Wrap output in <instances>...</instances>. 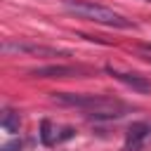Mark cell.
Masks as SVG:
<instances>
[{
  "mask_svg": "<svg viewBox=\"0 0 151 151\" xmlns=\"http://www.w3.org/2000/svg\"><path fill=\"white\" fill-rule=\"evenodd\" d=\"M52 101H57L59 106H71L83 111L87 118L94 120H116L123 118L125 113H130V106L116 97H106V94H80V92H54Z\"/></svg>",
  "mask_w": 151,
  "mask_h": 151,
  "instance_id": "cell-1",
  "label": "cell"
},
{
  "mask_svg": "<svg viewBox=\"0 0 151 151\" xmlns=\"http://www.w3.org/2000/svg\"><path fill=\"white\" fill-rule=\"evenodd\" d=\"M64 7L80 17V19H87V21H94V24H101V26H111V28H132V21L125 19L123 14L104 7V5H97V2H90V0H64Z\"/></svg>",
  "mask_w": 151,
  "mask_h": 151,
  "instance_id": "cell-2",
  "label": "cell"
},
{
  "mask_svg": "<svg viewBox=\"0 0 151 151\" xmlns=\"http://www.w3.org/2000/svg\"><path fill=\"white\" fill-rule=\"evenodd\" d=\"M5 52H26V54H35V57H68V52L57 50V47H47V45H35V42H12L5 40L2 45Z\"/></svg>",
  "mask_w": 151,
  "mask_h": 151,
  "instance_id": "cell-3",
  "label": "cell"
},
{
  "mask_svg": "<svg viewBox=\"0 0 151 151\" xmlns=\"http://www.w3.org/2000/svg\"><path fill=\"white\" fill-rule=\"evenodd\" d=\"M106 73L111 78H116L118 83H123L125 87H130L132 92H139V94H149L151 92V80H146L144 76L139 73H127V71H118L113 66H106Z\"/></svg>",
  "mask_w": 151,
  "mask_h": 151,
  "instance_id": "cell-4",
  "label": "cell"
},
{
  "mask_svg": "<svg viewBox=\"0 0 151 151\" xmlns=\"http://www.w3.org/2000/svg\"><path fill=\"white\" fill-rule=\"evenodd\" d=\"M146 137H151V125L146 123H132L127 127V134H125V151H142Z\"/></svg>",
  "mask_w": 151,
  "mask_h": 151,
  "instance_id": "cell-5",
  "label": "cell"
},
{
  "mask_svg": "<svg viewBox=\"0 0 151 151\" xmlns=\"http://www.w3.org/2000/svg\"><path fill=\"white\" fill-rule=\"evenodd\" d=\"M83 71L76 68V66H64V64H52V66H38L31 71V76H38V78H73V76H80Z\"/></svg>",
  "mask_w": 151,
  "mask_h": 151,
  "instance_id": "cell-6",
  "label": "cell"
},
{
  "mask_svg": "<svg viewBox=\"0 0 151 151\" xmlns=\"http://www.w3.org/2000/svg\"><path fill=\"white\" fill-rule=\"evenodd\" d=\"M0 125H2V130H5V132H9V134H14V132H19V125H21V118H19V113H14L12 109H7V111L2 113V120H0Z\"/></svg>",
  "mask_w": 151,
  "mask_h": 151,
  "instance_id": "cell-7",
  "label": "cell"
},
{
  "mask_svg": "<svg viewBox=\"0 0 151 151\" xmlns=\"http://www.w3.org/2000/svg\"><path fill=\"white\" fill-rule=\"evenodd\" d=\"M40 142H42L45 146H52V144L59 142V139L52 134V123H50V120H42V123H40Z\"/></svg>",
  "mask_w": 151,
  "mask_h": 151,
  "instance_id": "cell-8",
  "label": "cell"
},
{
  "mask_svg": "<svg viewBox=\"0 0 151 151\" xmlns=\"http://www.w3.org/2000/svg\"><path fill=\"white\" fill-rule=\"evenodd\" d=\"M0 151H21V142H19V139H12V142L2 144V149H0Z\"/></svg>",
  "mask_w": 151,
  "mask_h": 151,
  "instance_id": "cell-9",
  "label": "cell"
},
{
  "mask_svg": "<svg viewBox=\"0 0 151 151\" xmlns=\"http://www.w3.org/2000/svg\"><path fill=\"white\" fill-rule=\"evenodd\" d=\"M142 50L144 52H151V45H142Z\"/></svg>",
  "mask_w": 151,
  "mask_h": 151,
  "instance_id": "cell-10",
  "label": "cell"
},
{
  "mask_svg": "<svg viewBox=\"0 0 151 151\" xmlns=\"http://www.w3.org/2000/svg\"><path fill=\"white\" fill-rule=\"evenodd\" d=\"M146 59H149V61H151V57H146Z\"/></svg>",
  "mask_w": 151,
  "mask_h": 151,
  "instance_id": "cell-11",
  "label": "cell"
},
{
  "mask_svg": "<svg viewBox=\"0 0 151 151\" xmlns=\"http://www.w3.org/2000/svg\"><path fill=\"white\" fill-rule=\"evenodd\" d=\"M149 2H151V0H149Z\"/></svg>",
  "mask_w": 151,
  "mask_h": 151,
  "instance_id": "cell-12",
  "label": "cell"
}]
</instances>
